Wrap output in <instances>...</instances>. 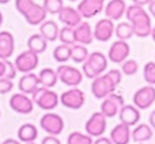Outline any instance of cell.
Here are the masks:
<instances>
[{
  "mask_svg": "<svg viewBox=\"0 0 155 144\" xmlns=\"http://www.w3.org/2000/svg\"><path fill=\"white\" fill-rule=\"evenodd\" d=\"M5 75V60H0V77H4Z\"/></svg>",
  "mask_w": 155,
  "mask_h": 144,
  "instance_id": "bcb514c9",
  "label": "cell"
},
{
  "mask_svg": "<svg viewBox=\"0 0 155 144\" xmlns=\"http://www.w3.org/2000/svg\"><path fill=\"white\" fill-rule=\"evenodd\" d=\"M0 117H2V113H0Z\"/></svg>",
  "mask_w": 155,
  "mask_h": 144,
  "instance_id": "6f0895ef",
  "label": "cell"
},
{
  "mask_svg": "<svg viewBox=\"0 0 155 144\" xmlns=\"http://www.w3.org/2000/svg\"><path fill=\"white\" fill-rule=\"evenodd\" d=\"M134 105L139 110H146L150 109L155 102V86H144L140 87L139 90H136V93L134 94Z\"/></svg>",
  "mask_w": 155,
  "mask_h": 144,
  "instance_id": "9c48e42d",
  "label": "cell"
},
{
  "mask_svg": "<svg viewBox=\"0 0 155 144\" xmlns=\"http://www.w3.org/2000/svg\"><path fill=\"white\" fill-rule=\"evenodd\" d=\"M110 140L113 144H129L131 142V126L120 123L110 131Z\"/></svg>",
  "mask_w": 155,
  "mask_h": 144,
  "instance_id": "ffe728a7",
  "label": "cell"
},
{
  "mask_svg": "<svg viewBox=\"0 0 155 144\" xmlns=\"http://www.w3.org/2000/svg\"><path fill=\"white\" fill-rule=\"evenodd\" d=\"M139 71V64H137L136 60L132 59H127L124 63H121V72L127 76H132V75H136Z\"/></svg>",
  "mask_w": 155,
  "mask_h": 144,
  "instance_id": "e575fe53",
  "label": "cell"
},
{
  "mask_svg": "<svg viewBox=\"0 0 155 144\" xmlns=\"http://www.w3.org/2000/svg\"><path fill=\"white\" fill-rule=\"evenodd\" d=\"M148 124H150V126L155 131V110L150 113V117H148Z\"/></svg>",
  "mask_w": 155,
  "mask_h": 144,
  "instance_id": "ee69618b",
  "label": "cell"
},
{
  "mask_svg": "<svg viewBox=\"0 0 155 144\" xmlns=\"http://www.w3.org/2000/svg\"><path fill=\"white\" fill-rule=\"evenodd\" d=\"M27 48H29V51L34 52V53L41 54L48 48V41H46L40 33H38V34H33V35H30L29 40H27Z\"/></svg>",
  "mask_w": 155,
  "mask_h": 144,
  "instance_id": "83f0119b",
  "label": "cell"
},
{
  "mask_svg": "<svg viewBox=\"0 0 155 144\" xmlns=\"http://www.w3.org/2000/svg\"><path fill=\"white\" fill-rule=\"evenodd\" d=\"M84 102H86L84 93L78 87H71L70 90L64 91L60 95V103L71 110H79L80 107H83Z\"/></svg>",
  "mask_w": 155,
  "mask_h": 144,
  "instance_id": "52a82bcc",
  "label": "cell"
},
{
  "mask_svg": "<svg viewBox=\"0 0 155 144\" xmlns=\"http://www.w3.org/2000/svg\"><path fill=\"white\" fill-rule=\"evenodd\" d=\"M154 129L150 126V124H137L131 131V140L135 143H147L153 137Z\"/></svg>",
  "mask_w": 155,
  "mask_h": 144,
  "instance_id": "cb8c5ba5",
  "label": "cell"
},
{
  "mask_svg": "<svg viewBox=\"0 0 155 144\" xmlns=\"http://www.w3.org/2000/svg\"><path fill=\"white\" fill-rule=\"evenodd\" d=\"M116 88L117 86L110 80L106 74L99 75L98 77L93 79V83H91V93L97 99H105L107 95L114 93Z\"/></svg>",
  "mask_w": 155,
  "mask_h": 144,
  "instance_id": "277c9868",
  "label": "cell"
},
{
  "mask_svg": "<svg viewBox=\"0 0 155 144\" xmlns=\"http://www.w3.org/2000/svg\"><path fill=\"white\" fill-rule=\"evenodd\" d=\"M56 72H57V76H59L60 82L64 83L65 86H70V87H78L83 80L82 71L72 67V65L61 64V65H59Z\"/></svg>",
  "mask_w": 155,
  "mask_h": 144,
  "instance_id": "5b68a950",
  "label": "cell"
},
{
  "mask_svg": "<svg viewBox=\"0 0 155 144\" xmlns=\"http://www.w3.org/2000/svg\"><path fill=\"white\" fill-rule=\"evenodd\" d=\"M124 105L125 103H124L123 95L112 93L110 95H107L106 98L102 101L101 110H99V112L106 118H112V117H114V116H118V112H120V109Z\"/></svg>",
  "mask_w": 155,
  "mask_h": 144,
  "instance_id": "30bf717a",
  "label": "cell"
},
{
  "mask_svg": "<svg viewBox=\"0 0 155 144\" xmlns=\"http://www.w3.org/2000/svg\"><path fill=\"white\" fill-rule=\"evenodd\" d=\"M144 80L151 86H155V61H148L143 68Z\"/></svg>",
  "mask_w": 155,
  "mask_h": 144,
  "instance_id": "d590c367",
  "label": "cell"
},
{
  "mask_svg": "<svg viewBox=\"0 0 155 144\" xmlns=\"http://www.w3.org/2000/svg\"><path fill=\"white\" fill-rule=\"evenodd\" d=\"M93 137L82 132H71L67 139V144H93Z\"/></svg>",
  "mask_w": 155,
  "mask_h": 144,
  "instance_id": "1f68e13d",
  "label": "cell"
},
{
  "mask_svg": "<svg viewBox=\"0 0 155 144\" xmlns=\"http://www.w3.org/2000/svg\"><path fill=\"white\" fill-rule=\"evenodd\" d=\"M38 137V129L34 124H23L18 129V140L21 143H33Z\"/></svg>",
  "mask_w": 155,
  "mask_h": 144,
  "instance_id": "d4e9b609",
  "label": "cell"
},
{
  "mask_svg": "<svg viewBox=\"0 0 155 144\" xmlns=\"http://www.w3.org/2000/svg\"><path fill=\"white\" fill-rule=\"evenodd\" d=\"M59 25L54 21H45L40 25V34L45 38L48 42H52V41H56L59 38Z\"/></svg>",
  "mask_w": 155,
  "mask_h": 144,
  "instance_id": "484cf974",
  "label": "cell"
},
{
  "mask_svg": "<svg viewBox=\"0 0 155 144\" xmlns=\"http://www.w3.org/2000/svg\"><path fill=\"white\" fill-rule=\"evenodd\" d=\"M42 7L45 8L46 14H59L64 8V2L63 0H44Z\"/></svg>",
  "mask_w": 155,
  "mask_h": 144,
  "instance_id": "836d02e7",
  "label": "cell"
},
{
  "mask_svg": "<svg viewBox=\"0 0 155 144\" xmlns=\"http://www.w3.org/2000/svg\"><path fill=\"white\" fill-rule=\"evenodd\" d=\"M57 16H59V21L64 26H70V27H76L83 19L80 16V14L78 12V10L74 7H64L57 14Z\"/></svg>",
  "mask_w": 155,
  "mask_h": 144,
  "instance_id": "7402d4cb",
  "label": "cell"
},
{
  "mask_svg": "<svg viewBox=\"0 0 155 144\" xmlns=\"http://www.w3.org/2000/svg\"><path fill=\"white\" fill-rule=\"evenodd\" d=\"M120 123L125 124L128 126H136L140 121V110L135 105H124L118 112Z\"/></svg>",
  "mask_w": 155,
  "mask_h": 144,
  "instance_id": "2e32d148",
  "label": "cell"
},
{
  "mask_svg": "<svg viewBox=\"0 0 155 144\" xmlns=\"http://www.w3.org/2000/svg\"><path fill=\"white\" fill-rule=\"evenodd\" d=\"M151 38H153L154 42H155V26L153 27V31H151Z\"/></svg>",
  "mask_w": 155,
  "mask_h": 144,
  "instance_id": "681fc988",
  "label": "cell"
},
{
  "mask_svg": "<svg viewBox=\"0 0 155 144\" xmlns=\"http://www.w3.org/2000/svg\"><path fill=\"white\" fill-rule=\"evenodd\" d=\"M14 88L12 80L5 79V77H0V94H7Z\"/></svg>",
  "mask_w": 155,
  "mask_h": 144,
  "instance_id": "ab89813d",
  "label": "cell"
},
{
  "mask_svg": "<svg viewBox=\"0 0 155 144\" xmlns=\"http://www.w3.org/2000/svg\"><path fill=\"white\" fill-rule=\"evenodd\" d=\"M26 144H35V142H33V143H26Z\"/></svg>",
  "mask_w": 155,
  "mask_h": 144,
  "instance_id": "f5cc1de1",
  "label": "cell"
},
{
  "mask_svg": "<svg viewBox=\"0 0 155 144\" xmlns=\"http://www.w3.org/2000/svg\"><path fill=\"white\" fill-rule=\"evenodd\" d=\"M98 2H105V0H98Z\"/></svg>",
  "mask_w": 155,
  "mask_h": 144,
  "instance_id": "11a10c76",
  "label": "cell"
},
{
  "mask_svg": "<svg viewBox=\"0 0 155 144\" xmlns=\"http://www.w3.org/2000/svg\"><path fill=\"white\" fill-rule=\"evenodd\" d=\"M104 10L106 14V18L112 19V21H120L123 15H125L127 4L124 0H110L105 5Z\"/></svg>",
  "mask_w": 155,
  "mask_h": 144,
  "instance_id": "44dd1931",
  "label": "cell"
},
{
  "mask_svg": "<svg viewBox=\"0 0 155 144\" xmlns=\"http://www.w3.org/2000/svg\"><path fill=\"white\" fill-rule=\"evenodd\" d=\"M107 126V118L102 114L101 112H95L90 116L87 121H86V133L91 137H101L106 132Z\"/></svg>",
  "mask_w": 155,
  "mask_h": 144,
  "instance_id": "8992f818",
  "label": "cell"
},
{
  "mask_svg": "<svg viewBox=\"0 0 155 144\" xmlns=\"http://www.w3.org/2000/svg\"><path fill=\"white\" fill-rule=\"evenodd\" d=\"M137 144H146V143H137Z\"/></svg>",
  "mask_w": 155,
  "mask_h": 144,
  "instance_id": "9f6ffc18",
  "label": "cell"
},
{
  "mask_svg": "<svg viewBox=\"0 0 155 144\" xmlns=\"http://www.w3.org/2000/svg\"><path fill=\"white\" fill-rule=\"evenodd\" d=\"M70 2H78V0H70Z\"/></svg>",
  "mask_w": 155,
  "mask_h": 144,
  "instance_id": "db71d44e",
  "label": "cell"
},
{
  "mask_svg": "<svg viewBox=\"0 0 155 144\" xmlns=\"http://www.w3.org/2000/svg\"><path fill=\"white\" fill-rule=\"evenodd\" d=\"M148 14L155 18V0H151V3L148 4Z\"/></svg>",
  "mask_w": 155,
  "mask_h": 144,
  "instance_id": "f6af8a7d",
  "label": "cell"
},
{
  "mask_svg": "<svg viewBox=\"0 0 155 144\" xmlns=\"http://www.w3.org/2000/svg\"><path fill=\"white\" fill-rule=\"evenodd\" d=\"M107 57L101 52H93L82 65V74L88 79H95L107 68Z\"/></svg>",
  "mask_w": 155,
  "mask_h": 144,
  "instance_id": "6da1fadb",
  "label": "cell"
},
{
  "mask_svg": "<svg viewBox=\"0 0 155 144\" xmlns=\"http://www.w3.org/2000/svg\"><path fill=\"white\" fill-rule=\"evenodd\" d=\"M0 144H22L19 140H16V139H12V137H10V139H5L4 142H2Z\"/></svg>",
  "mask_w": 155,
  "mask_h": 144,
  "instance_id": "c3c4849f",
  "label": "cell"
},
{
  "mask_svg": "<svg viewBox=\"0 0 155 144\" xmlns=\"http://www.w3.org/2000/svg\"><path fill=\"white\" fill-rule=\"evenodd\" d=\"M114 27L116 26L112 19L109 18L99 19L95 23V27L93 30L94 38L97 41H99V42H107L113 37V34H114Z\"/></svg>",
  "mask_w": 155,
  "mask_h": 144,
  "instance_id": "5bb4252c",
  "label": "cell"
},
{
  "mask_svg": "<svg viewBox=\"0 0 155 144\" xmlns=\"http://www.w3.org/2000/svg\"><path fill=\"white\" fill-rule=\"evenodd\" d=\"M114 34L117 35L118 40L121 41H128L129 38L134 35V29L129 22H121L114 27Z\"/></svg>",
  "mask_w": 155,
  "mask_h": 144,
  "instance_id": "f546056e",
  "label": "cell"
},
{
  "mask_svg": "<svg viewBox=\"0 0 155 144\" xmlns=\"http://www.w3.org/2000/svg\"><path fill=\"white\" fill-rule=\"evenodd\" d=\"M23 16L27 23L31 25V26H35V25H41L42 22L46 21V11L42 5L34 3V4L31 5V8H30Z\"/></svg>",
  "mask_w": 155,
  "mask_h": 144,
  "instance_id": "603a6c76",
  "label": "cell"
},
{
  "mask_svg": "<svg viewBox=\"0 0 155 144\" xmlns=\"http://www.w3.org/2000/svg\"><path fill=\"white\" fill-rule=\"evenodd\" d=\"M106 75L110 77V80H112L116 86H118L121 83V79H123V72H121L120 70H110V71L106 72Z\"/></svg>",
  "mask_w": 155,
  "mask_h": 144,
  "instance_id": "60d3db41",
  "label": "cell"
},
{
  "mask_svg": "<svg viewBox=\"0 0 155 144\" xmlns=\"http://www.w3.org/2000/svg\"><path fill=\"white\" fill-rule=\"evenodd\" d=\"M38 63H40V57H38V54L27 49V51L22 52V53H19L18 56H16L14 64H15L16 71L18 72H22V74H30V72H33L35 68L38 67Z\"/></svg>",
  "mask_w": 155,
  "mask_h": 144,
  "instance_id": "ba28073f",
  "label": "cell"
},
{
  "mask_svg": "<svg viewBox=\"0 0 155 144\" xmlns=\"http://www.w3.org/2000/svg\"><path fill=\"white\" fill-rule=\"evenodd\" d=\"M88 51L84 45H80V44H75V45L71 46V60L75 63H79V64H83V63L87 60L88 57Z\"/></svg>",
  "mask_w": 155,
  "mask_h": 144,
  "instance_id": "f1b7e54d",
  "label": "cell"
},
{
  "mask_svg": "<svg viewBox=\"0 0 155 144\" xmlns=\"http://www.w3.org/2000/svg\"><path fill=\"white\" fill-rule=\"evenodd\" d=\"M10 107L19 114H30L34 109V102L26 94L16 93L10 98Z\"/></svg>",
  "mask_w": 155,
  "mask_h": 144,
  "instance_id": "4fadbf2b",
  "label": "cell"
},
{
  "mask_svg": "<svg viewBox=\"0 0 155 144\" xmlns=\"http://www.w3.org/2000/svg\"><path fill=\"white\" fill-rule=\"evenodd\" d=\"M34 3H35L34 0H15V7L19 14L25 15V14L31 8V5L34 4Z\"/></svg>",
  "mask_w": 155,
  "mask_h": 144,
  "instance_id": "74e56055",
  "label": "cell"
},
{
  "mask_svg": "<svg viewBox=\"0 0 155 144\" xmlns=\"http://www.w3.org/2000/svg\"><path fill=\"white\" fill-rule=\"evenodd\" d=\"M129 23L132 25V29H134V35L139 38H146L151 35L153 25H151V16L147 11H143L142 14H139Z\"/></svg>",
  "mask_w": 155,
  "mask_h": 144,
  "instance_id": "8fae6325",
  "label": "cell"
},
{
  "mask_svg": "<svg viewBox=\"0 0 155 144\" xmlns=\"http://www.w3.org/2000/svg\"><path fill=\"white\" fill-rule=\"evenodd\" d=\"M93 144H113V142L109 139V137L101 136V137H97V139L93 142Z\"/></svg>",
  "mask_w": 155,
  "mask_h": 144,
  "instance_id": "7bdbcfd3",
  "label": "cell"
},
{
  "mask_svg": "<svg viewBox=\"0 0 155 144\" xmlns=\"http://www.w3.org/2000/svg\"><path fill=\"white\" fill-rule=\"evenodd\" d=\"M40 79H38V75H35L34 72H30V74H23V76L19 79L18 87L19 91L26 95H31L38 87H40Z\"/></svg>",
  "mask_w": 155,
  "mask_h": 144,
  "instance_id": "ac0fdd59",
  "label": "cell"
},
{
  "mask_svg": "<svg viewBox=\"0 0 155 144\" xmlns=\"http://www.w3.org/2000/svg\"><path fill=\"white\" fill-rule=\"evenodd\" d=\"M59 40L61 41V44L64 45H75V35H74V27L64 26L63 29H60L59 33Z\"/></svg>",
  "mask_w": 155,
  "mask_h": 144,
  "instance_id": "d6a6232c",
  "label": "cell"
},
{
  "mask_svg": "<svg viewBox=\"0 0 155 144\" xmlns=\"http://www.w3.org/2000/svg\"><path fill=\"white\" fill-rule=\"evenodd\" d=\"M38 79H40V84L46 88L54 87L56 83L59 82L57 72L53 68H44V70H41L40 74H38Z\"/></svg>",
  "mask_w": 155,
  "mask_h": 144,
  "instance_id": "4316f807",
  "label": "cell"
},
{
  "mask_svg": "<svg viewBox=\"0 0 155 144\" xmlns=\"http://www.w3.org/2000/svg\"><path fill=\"white\" fill-rule=\"evenodd\" d=\"M40 126L52 136H59L64 131V120L60 114L48 112L40 118Z\"/></svg>",
  "mask_w": 155,
  "mask_h": 144,
  "instance_id": "3957f363",
  "label": "cell"
},
{
  "mask_svg": "<svg viewBox=\"0 0 155 144\" xmlns=\"http://www.w3.org/2000/svg\"><path fill=\"white\" fill-rule=\"evenodd\" d=\"M74 35H75V44L80 45H90L94 40L93 29L88 22L82 21L76 27H74Z\"/></svg>",
  "mask_w": 155,
  "mask_h": 144,
  "instance_id": "e0dca14e",
  "label": "cell"
},
{
  "mask_svg": "<svg viewBox=\"0 0 155 144\" xmlns=\"http://www.w3.org/2000/svg\"><path fill=\"white\" fill-rule=\"evenodd\" d=\"M104 2H98V0H80L78 4V12L80 14L82 18H94L98 15L102 10H104Z\"/></svg>",
  "mask_w": 155,
  "mask_h": 144,
  "instance_id": "9a60e30c",
  "label": "cell"
},
{
  "mask_svg": "<svg viewBox=\"0 0 155 144\" xmlns=\"http://www.w3.org/2000/svg\"><path fill=\"white\" fill-rule=\"evenodd\" d=\"M31 99L40 109L45 110V112H52L60 103V97L52 88H46L42 86H40L31 94Z\"/></svg>",
  "mask_w": 155,
  "mask_h": 144,
  "instance_id": "7a4b0ae2",
  "label": "cell"
},
{
  "mask_svg": "<svg viewBox=\"0 0 155 144\" xmlns=\"http://www.w3.org/2000/svg\"><path fill=\"white\" fill-rule=\"evenodd\" d=\"M134 2V4H137V5H142V7H144V5H148L151 3V0H132Z\"/></svg>",
  "mask_w": 155,
  "mask_h": 144,
  "instance_id": "7dc6e473",
  "label": "cell"
},
{
  "mask_svg": "<svg viewBox=\"0 0 155 144\" xmlns=\"http://www.w3.org/2000/svg\"><path fill=\"white\" fill-rule=\"evenodd\" d=\"M2 23H3V14H2V11H0V26H2Z\"/></svg>",
  "mask_w": 155,
  "mask_h": 144,
  "instance_id": "816d5d0a",
  "label": "cell"
},
{
  "mask_svg": "<svg viewBox=\"0 0 155 144\" xmlns=\"http://www.w3.org/2000/svg\"><path fill=\"white\" fill-rule=\"evenodd\" d=\"M53 59L57 63H67L68 60H71V46L70 45H61L56 46L53 51Z\"/></svg>",
  "mask_w": 155,
  "mask_h": 144,
  "instance_id": "4dcf8cb0",
  "label": "cell"
},
{
  "mask_svg": "<svg viewBox=\"0 0 155 144\" xmlns=\"http://www.w3.org/2000/svg\"><path fill=\"white\" fill-rule=\"evenodd\" d=\"M41 144H61V142L59 140V137H57V136H52V135H48V136H45V137L42 139Z\"/></svg>",
  "mask_w": 155,
  "mask_h": 144,
  "instance_id": "b9f144b4",
  "label": "cell"
},
{
  "mask_svg": "<svg viewBox=\"0 0 155 144\" xmlns=\"http://www.w3.org/2000/svg\"><path fill=\"white\" fill-rule=\"evenodd\" d=\"M131 53V46L127 41L117 40L116 42H113L107 52V60H110L114 64H121L129 57Z\"/></svg>",
  "mask_w": 155,
  "mask_h": 144,
  "instance_id": "7c38bea8",
  "label": "cell"
},
{
  "mask_svg": "<svg viewBox=\"0 0 155 144\" xmlns=\"http://www.w3.org/2000/svg\"><path fill=\"white\" fill-rule=\"evenodd\" d=\"M15 49V40L10 31H0V60H8Z\"/></svg>",
  "mask_w": 155,
  "mask_h": 144,
  "instance_id": "d6986e66",
  "label": "cell"
},
{
  "mask_svg": "<svg viewBox=\"0 0 155 144\" xmlns=\"http://www.w3.org/2000/svg\"><path fill=\"white\" fill-rule=\"evenodd\" d=\"M143 11H146V10L142 7V5H137V4L128 5L125 10V16H127V19H128V22H131L134 18H136L139 14L143 12Z\"/></svg>",
  "mask_w": 155,
  "mask_h": 144,
  "instance_id": "8d00e7d4",
  "label": "cell"
},
{
  "mask_svg": "<svg viewBox=\"0 0 155 144\" xmlns=\"http://www.w3.org/2000/svg\"><path fill=\"white\" fill-rule=\"evenodd\" d=\"M16 74H18V71H16V67L14 63H11L10 60H5V75L4 77L5 79H10V80H14L16 76Z\"/></svg>",
  "mask_w": 155,
  "mask_h": 144,
  "instance_id": "f35d334b",
  "label": "cell"
},
{
  "mask_svg": "<svg viewBox=\"0 0 155 144\" xmlns=\"http://www.w3.org/2000/svg\"><path fill=\"white\" fill-rule=\"evenodd\" d=\"M10 0H0V4H7Z\"/></svg>",
  "mask_w": 155,
  "mask_h": 144,
  "instance_id": "f907efd6",
  "label": "cell"
}]
</instances>
